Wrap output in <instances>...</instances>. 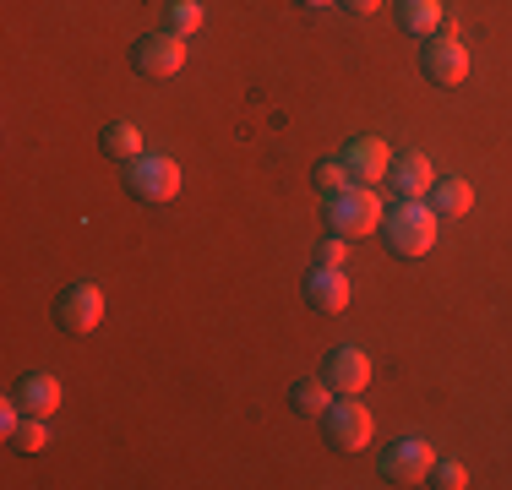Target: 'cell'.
Wrapping results in <instances>:
<instances>
[{
  "label": "cell",
  "mask_w": 512,
  "mask_h": 490,
  "mask_svg": "<svg viewBox=\"0 0 512 490\" xmlns=\"http://www.w3.org/2000/svg\"><path fill=\"white\" fill-rule=\"evenodd\" d=\"M431 207H436L442 218H463V213L474 207V186H469V180H458V175L436 180V186H431Z\"/></svg>",
  "instance_id": "obj_15"
},
{
  "label": "cell",
  "mask_w": 512,
  "mask_h": 490,
  "mask_svg": "<svg viewBox=\"0 0 512 490\" xmlns=\"http://www.w3.org/2000/svg\"><path fill=\"white\" fill-rule=\"evenodd\" d=\"M431 469H436V452L425 436H404L382 452V480H393V485H425Z\"/></svg>",
  "instance_id": "obj_6"
},
{
  "label": "cell",
  "mask_w": 512,
  "mask_h": 490,
  "mask_svg": "<svg viewBox=\"0 0 512 490\" xmlns=\"http://www.w3.org/2000/svg\"><path fill=\"white\" fill-rule=\"evenodd\" d=\"M17 403H22V414H50L60 409V376L50 371H28V376H17Z\"/></svg>",
  "instance_id": "obj_13"
},
{
  "label": "cell",
  "mask_w": 512,
  "mask_h": 490,
  "mask_svg": "<svg viewBox=\"0 0 512 490\" xmlns=\"http://www.w3.org/2000/svg\"><path fill=\"white\" fill-rule=\"evenodd\" d=\"M382 196H376V186H344L327 196V224H333V235L344 240H360L371 235V229H382Z\"/></svg>",
  "instance_id": "obj_2"
},
{
  "label": "cell",
  "mask_w": 512,
  "mask_h": 490,
  "mask_svg": "<svg viewBox=\"0 0 512 490\" xmlns=\"http://www.w3.org/2000/svg\"><path fill=\"white\" fill-rule=\"evenodd\" d=\"M436 224H442V213L425 202H398L393 213L382 218V240L393 256H425L436 245Z\"/></svg>",
  "instance_id": "obj_1"
},
{
  "label": "cell",
  "mask_w": 512,
  "mask_h": 490,
  "mask_svg": "<svg viewBox=\"0 0 512 490\" xmlns=\"http://www.w3.org/2000/svg\"><path fill=\"white\" fill-rule=\"evenodd\" d=\"M289 403H295V414H327L333 409V387H327V376H311V382H295Z\"/></svg>",
  "instance_id": "obj_17"
},
{
  "label": "cell",
  "mask_w": 512,
  "mask_h": 490,
  "mask_svg": "<svg viewBox=\"0 0 512 490\" xmlns=\"http://www.w3.org/2000/svg\"><path fill=\"white\" fill-rule=\"evenodd\" d=\"M316 186H322L327 196H333V191L355 186V175H349V164H344V158H322V164H316Z\"/></svg>",
  "instance_id": "obj_20"
},
{
  "label": "cell",
  "mask_w": 512,
  "mask_h": 490,
  "mask_svg": "<svg viewBox=\"0 0 512 490\" xmlns=\"http://www.w3.org/2000/svg\"><path fill=\"white\" fill-rule=\"evenodd\" d=\"M387 186H393L398 196H404V202H420V196L436 186L431 158H425L420 147H414V153H398V158H393V175H387Z\"/></svg>",
  "instance_id": "obj_11"
},
{
  "label": "cell",
  "mask_w": 512,
  "mask_h": 490,
  "mask_svg": "<svg viewBox=\"0 0 512 490\" xmlns=\"http://www.w3.org/2000/svg\"><path fill=\"white\" fill-rule=\"evenodd\" d=\"M322 420H327V447L333 452H360L376 431L371 409H365L360 398H333V409H327Z\"/></svg>",
  "instance_id": "obj_5"
},
{
  "label": "cell",
  "mask_w": 512,
  "mask_h": 490,
  "mask_svg": "<svg viewBox=\"0 0 512 490\" xmlns=\"http://www.w3.org/2000/svg\"><path fill=\"white\" fill-rule=\"evenodd\" d=\"M164 22H169V33H197L202 28V0H169V11H164Z\"/></svg>",
  "instance_id": "obj_18"
},
{
  "label": "cell",
  "mask_w": 512,
  "mask_h": 490,
  "mask_svg": "<svg viewBox=\"0 0 512 490\" xmlns=\"http://www.w3.org/2000/svg\"><path fill=\"white\" fill-rule=\"evenodd\" d=\"M447 11L442 0H398V28L414 33V39H431V33H442Z\"/></svg>",
  "instance_id": "obj_14"
},
{
  "label": "cell",
  "mask_w": 512,
  "mask_h": 490,
  "mask_svg": "<svg viewBox=\"0 0 512 490\" xmlns=\"http://www.w3.org/2000/svg\"><path fill=\"white\" fill-rule=\"evenodd\" d=\"M306 300H311V311H322V316L349 311V278H344V267H316V273L306 278Z\"/></svg>",
  "instance_id": "obj_12"
},
{
  "label": "cell",
  "mask_w": 512,
  "mask_h": 490,
  "mask_svg": "<svg viewBox=\"0 0 512 490\" xmlns=\"http://www.w3.org/2000/svg\"><path fill=\"white\" fill-rule=\"evenodd\" d=\"M44 441H50V431H44V414H28V420L11 431V447H17V452H39Z\"/></svg>",
  "instance_id": "obj_19"
},
{
  "label": "cell",
  "mask_w": 512,
  "mask_h": 490,
  "mask_svg": "<svg viewBox=\"0 0 512 490\" xmlns=\"http://www.w3.org/2000/svg\"><path fill=\"white\" fill-rule=\"evenodd\" d=\"M137 71L142 77H153V82H164V77H175L180 66H186V39L180 33H148V39H137Z\"/></svg>",
  "instance_id": "obj_8"
},
{
  "label": "cell",
  "mask_w": 512,
  "mask_h": 490,
  "mask_svg": "<svg viewBox=\"0 0 512 490\" xmlns=\"http://www.w3.org/2000/svg\"><path fill=\"white\" fill-rule=\"evenodd\" d=\"M104 153L115 158V164H131V158H142V131L131 126V120H115V126H104Z\"/></svg>",
  "instance_id": "obj_16"
},
{
  "label": "cell",
  "mask_w": 512,
  "mask_h": 490,
  "mask_svg": "<svg viewBox=\"0 0 512 490\" xmlns=\"http://www.w3.org/2000/svg\"><path fill=\"white\" fill-rule=\"evenodd\" d=\"M349 262V245H344V235H333V240H322L316 245V267H344Z\"/></svg>",
  "instance_id": "obj_22"
},
{
  "label": "cell",
  "mask_w": 512,
  "mask_h": 490,
  "mask_svg": "<svg viewBox=\"0 0 512 490\" xmlns=\"http://www.w3.org/2000/svg\"><path fill=\"white\" fill-rule=\"evenodd\" d=\"M322 376H327V387H333L338 398H355V392H365V382H371V354L355 349V343H344V349L327 354Z\"/></svg>",
  "instance_id": "obj_9"
},
{
  "label": "cell",
  "mask_w": 512,
  "mask_h": 490,
  "mask_svg": "<svg viewBox=\"0 0 512 490\" xmlns=\"http://www.w3.org/2000/svg\"><path fill=\"white\" fill-rule=\"evenodd\" d=\"M338 6H344V11H349V17H371V11H376V6H382V0H338Z\"/></svg>",
  "instance_id": "obj_23"
},
{
  "label": "cell",
  "mask_w": 512,
  "mask_h": 490,
  "mask_svg": "<svg viewBox=\"0 0 512 490\" xmlns=\"http://www.w3.org/2000/svg\"><path fill=\"white\" fill-rule=\"evenodd\" d=\"M344 164H349V175H355V186H382V180L393 175V153H387V142H376V137L349 142Z\"/></svg>",
  "instance_id": "obj_10"
},
{
  "label": "cell",
  "mask_w": 512,
  "mask_h": 490,
  "mask_svg": "<svg viewBox=\"0 0 512 490\" xmlns=\"http://www.w3.org/2000/svg\"><path fill=\"white\" fill-rule=\"evenodd\" d=\"M126 186L137 202H175L180 196V164L169 153H142L126 164Z\"/></svg>",
  "instance_id": "obj_3"
},
{
  "label": "cell",
  "mask_w": 512,
  "mask_h": 490,
  "mask_svg": "<svg viewBox=\"0 0 512 490\" xmlns=\"http://www.w3.org/2000/svg\"><path fill=\"white\" fill-rule=\"evenodd\" d=\"M55 322H60V333H71V338L93 333V327L104 322V289L88 284V278L66 284V289H60V300H55Z\"/></svg>",
  "instance_id": "obj_4"
},
{
  "label": "cell",
  "mask_w": 512,
  "mask_h": 490,
  "mask_svg": "<svg viewBox=\"0 0 512 490\" xmlns=\"http://www.w3.org/2000/svg\"><path fill=\"white\" fill-rule=\"evenodd\" d=\"M420 66L436 88H458V82L469 77V44H458L453 33H431L420 49Z\"/></svg>",
  "instance_id": "obj_7"
},
{
  "label": "cell",
  "mask_w": 512,
  "mask_h": 490,
  "mask_svg": "<svg viewBox=\"0 0 512 490\" xmlns=\"http://www.w3.org/2000/svg\"><path fill=\"white\" fill-rule=\"evenodd\" d=\"M300 6H306V11H322V6H333V0H300Z\"/></svg>",
  "instance_id": "obj_24"
},
{
  "label": "cell",
  "mask_w": 512,
  "mask_h": 490,
  "mask_svg": "<svg viewBox=\"0 0 512 490\" xmlns=\"http://www.w3.org/2000/svg\"><path fill=\"white\" fill-rule=\"evenodd\" d=\"M431 485H436V490H458V485H469V480H463V463H453V458H436Z\"/></svg>",
  "instance_id": "obj_21"
}]
</instances>
